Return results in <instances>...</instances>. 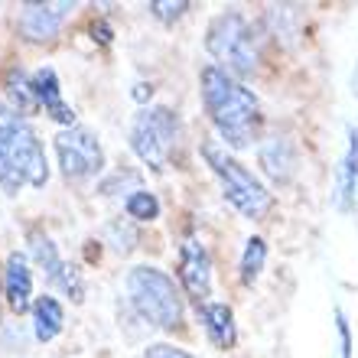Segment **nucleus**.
I'll return each mask as SVG.
<instances>
[{
    "label": "nucleus",
    "mask_w": 358,
    "mask_h": 358,
    "mask_svg": "<svg viewBox=\"0 0 358 358\" xmlns=\"http://www.w3.org/2000/svg\"><path fill=\"white\" fill-rule=\"evenodd\" d=\"M358 182V131H349V150L342 157L339 166V208H352V196H355Z\"/></svg>",
    "instance_id": "obj_17"
},
{
    "label": "nucleus",
    "mask_w": 358,
    "mask_h": 358,
    "mask_svg": "<svg viewBox=\"0 0 358 358\" xmlns=\"http://www.w3.org/2000/svg\"><path fill=\"white\" fill-rule=\"evenodd\" d=\"M150 94H153V88H150V85H137V92H134V98H137V101H147Z\"/></svg>",
    "instance_id": "obj_25"
},
{
    "label": "nucleus",
    "mask_w": 358,
    "mask_h": 358,
    "mask_svg": "<svg viewBox=\"0 0 358 358\" xmlns=\"http://www.w3.org/2000/svg\"><path fill=\"white\" fill-rule=\"evenodd\" d=\"M56 157H59V166H62V176L66 179H92L104 170V150L98 137H94L88 127L76 124L56 137Z\"/></svg>",
    "instance_id": "obj_7"
},
{
    "label": "nucleus",
    "mask_w": 358,
    "mask_h": 358,
    "mask_svg": "<svg viewBox=\"0 0 358 358\" xmlns=\"http://www.w3.org/2000/svg\"><path fill=\"white\" fill-rule=\"evenodd\" d=\"M127 300L141 320L157 329H179L182 326V296L170 273L160 267H134L127 273Z\"/></svg>",
    "instance_id": "obj_4"
},
{
    "label": "nucleus",
    "mask_w": 358,
    "mask_h": 358,
    "mask_svg": "<svg viewBox=\"0 0 358 358\" xmlns=\"http://www.w3.org/2000/svg\"><path fill=\"white\" fill-rule=\"evenodd\" d=\"M143 358H196V355H189L186 349H176V345H166V342H157V345H147Z\"/></svg>",
    "instance_id": "obj_23"
},
{
    "label": "nucleus",
    "mask_w": 358,
    "mask_h": 358,
    "mask_svg": "<svg viewBox=\"0 0 358 358\" xmlns=\"http://www.w3.org/2000/svg\"><path fill=\"white\" fill-rule=\"evenodd\" d=\"M179 143V117L173 108H143L131 124V150L137 160L147 163L153 173H163L170 166V157Z\"/></svg>",
    "instance_id": "obj_6"
},
{
    "label": "nucleus",
    "mask_w": 358,
    "mask_h": 358,
    "mask_svg": "<svg viewBox=\"0 0 358 358\" xmlns=\"http://www.w3.org/2000/svg\"><path fill=\"white\" fill-rule=\"evenodd\" d=\"M104 235H108V241H111V248L117 251V255H131V251H134L137 231L127 225V218H117V222H111V225L104 228Z\"/></svg>",
    "instance_id": "obj_20"
},
{
    "label": "nucleus",
    "mask_w": 358,
    "mask_h": 358,
    "mask_svg": "<svg viewBox=\"0 0 358 358\" xmlns=\"http://www.w3.org/2000/svg\"><path fill=\"white\" fill-rule=\"evenodd\" d=\"M179 280H182V290L196 300V306L208 303V293H212V257H208L206 245H199L196 238H186L179 245Z\"/></svg>",
    "instance_id": "obj_10"
},
{
    "label": "nucleus",
    "mask_w": 358,
    "mask_h": 358,
    "mask_svg": "<svg viewBox=\"0 0 358 358\" xmlns=\"http://www.w3.org/2000/svg\"><path fill=\"white\" fill-rule=\"evenodd\" d=\"M3 88L10 94V108L17 114H36L39 111V101H36V92H33V76H27L23 69H10L7 78H3Z\"/></svg>",
    "instance_id": "obj_16"
},
{
    "label": "nucleus",
    "mask_w": 358,
    "mask_h": 358,
    "mask_svg": "<svg viewBox=\"0 0 358 358\" xmlns=\"http://www.w3.org/2000/svg\"><path fill=\"white\" fill-rule=\"evenodd\" d=\"M3 296L17 316L33 310V271H29L27 255H20V251H13L3 267Z\"/></svg>",
    "instance_id": "obj_11"
},
{
    "label": "nucleus",
    "mask_w": 358,
    "mask_h": 358,
    "mask_svg": "<svg viewBox=\"0 0 358 358\" xmlns=\"http://www.w3.org/2000/svg\"><path fill=\"white\" fill-rule=\"evenodd\" d=\"M202 157H206L208 170L215 173L218 182H222V196L228 199V206L238 208L245 218H255V222L271 212V206H273L271 192H267V189L251 176V170L241 166L225 147H218V143L208 141V143H202Z\"/></svg>",
    "instance_id": "obj_5"
},
{
    "label": "nucleus",
    "mask_w": 358,
    "mask_h": 358,
    "mask_svg": "<svg viewBox=\"0 0 358 358\" xmlns=\"http://www.w3.org/2000/svg\"><path fill=\"white\" fill-rule=\"evenodd\" d=\"M27 245H29V255H33L36 267L46 273L49 287H56L59 293H66L72 303H82V300H85V283H82V273L76 271V264L62 261L56 241H52L46 231L33 228V231L27 235Z\"/></svg>",
    "instance_id": "obj_8"
},
{
    "label": "nucleus",
    "mask_w": 358,
    "mask_h": 358,
    "mask_svg": "<svg viewBox=\"0 0 358 358\" xmlns=\"http://www.w3.org/2000/svg\"><path fill=\"white\" fill-rule=\"evenodd\" d=\"M352 92H355V98H358V66H355V76H352Z\"/></svg>",
    "instance_id": "obj_26"
},
{
    "label": "nucleus",
    "mask_w": 358,
    "mask_h": 358,
    "mask_svg": "<svg viewBox=\"0 0 358 358\" xmlns=\"http://www.w3.org/2000/svg\"><path fill=\"white\" fill-rule=\"evenodd\" d=\"M92 33H98V43H111V27L108 23H94Z\"/></svg>",
    "instance_id": "obj_24"
},
{
    "label": "nucleus",
    "mask_w": 358,
    "mask_h": 358,
    "mask_svg": "<svg viewBox=\"0 0 358 358\" xmlns=\"http://www.w3.org/2000/svg\"><path fill=\"white\" fill-rule=\"evenodd\" d=\"M49 182L46 150L33 124L0 101V189L17 196L23 186L43 189Z\"/></svg>",
    "instance_id": "obj_2"
},
{
    "label": "nucleus",
    "mask_w": 358,
    "mask_h": 358,
    "mask_svg": "<svg viewBox=\"0 0 358 358\" xmlns=\"http://www.w3.org/2000/svg\"><path fill=\"white\" fill-rule=\"evenodd\" d=\"M62 322H66V313H62V303L56 296H36L33 300V336L39 342L56 339L62 332Z\"/></svg>",
    "instance_id": "obj_15"
},
{
    "label": "nucleus",
    "mask_w": 358,
    "mask_h": 358,
    "mask_svg": "<svg viewBox=\"0 0 358 358\" xmlns=\"http://www.w3.org/2000/svg\"><path fill=\"white\" fill-rule=\"evenodd\" d=\"M33 92H36L39 108L52 117V121L66 124V127H76V111L62 101V85H59V76L52 66H43L33 72Z\"/></svg>",
    "instance_id": "obj_12"
},
{
    "label": "nucleus",
    "mask_w": 358,
    "mask_h": 358,
    "mask_svg": "<svg viewBox=\"0 0 358 358\" xmlns=\"http://www.w3.org/2000/svg\"><path fill=\"white\" fill-rule=\"evenodd\" d=\"M189 7H192L189 0H176V3H163V0H150V3H147V10H150V13H153L157 20H160V23H176V20L182 17V13H186Z\"/></svg>",
    "instance_id": "obj_21"
},
{
    "label": "nucleus",
    "mask_w": 358,
    "mask_h": 358,
    "mask_svg": "<svg viewBox=\"0 0 358 358\" xmlns=\"http://www.w3.org/2000/svg\"><path fill=\"white\" fill-rule=\"evenodd\" d=\"M202 104H206L208 117L215 124L218 137L228 147L245 150V147L257 143L261 124H264L257 94L241 85L238 78L228 76L225 69H218V66L202 69Z\"/></svg>",
    "instance_id": "obj_1"
},
{
    "label": "nucleus",
    "mask_w": 358,
    "mask_h": 358,
    "mask_svg": "<svg viewBox=\"0 0 358 358\" xmlns=\"http://www.w3.org/2000/svg\"><path fill=\"white\" fill-rule=\"evenodd\" d=\"M76 3L72 0H59V3H23L20 7L17 29L27 43H52L62 33L66 20L72 17Z\"/></svg>",
    "instance_id": "obj_9"
},
{
    "label": "nucleus",
    "mask_w": 358,
    "mask_h": 358,
    "mask_svg": "<svg viewBox=\"0 0 358 358\" xmlns=\"http://www.w3.org/2000/svg\"><path fill=\"white\" fill-rule=\"evenodd\" d=\"M264 261H267V241L264 238H248L245 241V255H241V283L245 287H251V283H257V277H261V271H264Z\"/></svg>",
    "instance_id": "obj_18"
},
{
    "label": "nucleus",
    "mask_w": 358,
    "mask_h": 358,
    "mask_svg": "<svg viewBox=\"0 0 358 358\" xmlns=\"http://www.w3.org/2000/svg\"><path fill=\"white\" fill-rule=\"evenodd\" d=\"M261 166L273 182H287L296 170V150L287 137H271V141L261 147Z\"/></svg>",
    "instance_id": "obj_14"
},
{
    "label": "nucleus",
    "mask_w": 358,
    "mask_h": 358,
    "mask_svg": "<svg viewBox=\"0 0 358 358\" xmlns=\"http://www.w3.org/2000/svg\"><path fill=\"white\" fill-rule=\"evenodd\" d=\"M0 296H3V277H0Z\"/></svg>",
    "instance_id": "obj_27"
},
{
    "label": "nucleus",
    "mask_w": 358,
    "mask_h": 358,
    "mask_svg": "<svg viewBox=\"0 0 358 358\" xmlns=\"http://www.w3.org/2000/svg\"><path fill=\"white\" fill-rule=\"evenodd\" d=\"M199 320L206 329L208 342L215 349H231L238 342V326H235V313L228 303H202L199 306Z\"/></svg>",
    "instance_id": "obj_13"
},
{
    "label": "nucleus",
    "mask_w": 358,
    "mask_h": 358,
    "mask_svg": "<svg viewBox=\"0 0 358 358\" xmlns=\"http://www.w3.org/2000/svg\"><path fill=\"white\" fill-rule=\"evenodd\" d=\"M124 208H127V218H134V222H153L160 215V202L147 189H134L127 202H124Z\"/></svg>",
    "instance_id": "obj_19"
},
{
    "label": "nucleus",
    "mask_w": 358,
    "mask_h": 358,
    "mask_svg": "<svg viewBox=\"0 0 358 358\" xmlns=\"http://www.w3.org/2000/svg\"><path fill=\"white\" fill-rule=\"evenodd\" d=\"M206 49H208V56L218 62V69H225L231 78L255 76L257 62H261V36H257V29L251 27L241 13H235V10L218 13V17L208 23Z\"/></svg>",
    "instance_id": "obj_3"
},
{
    "label": "nucleus",
    "mask_w": 358,
    "mask_h": 358,
    "mask_svg": "<svg viewBox=\"0 0 358 358\" xmlns=\"http://www.w3.org/2000/svg\"><path fill=\"white\" fill-rule=\"evenodd\" d=\"M336 332H339V358H352V332L342 310H336Z\"/></svg>",
    "instance_id": "obj_22"
}]
</instances>
